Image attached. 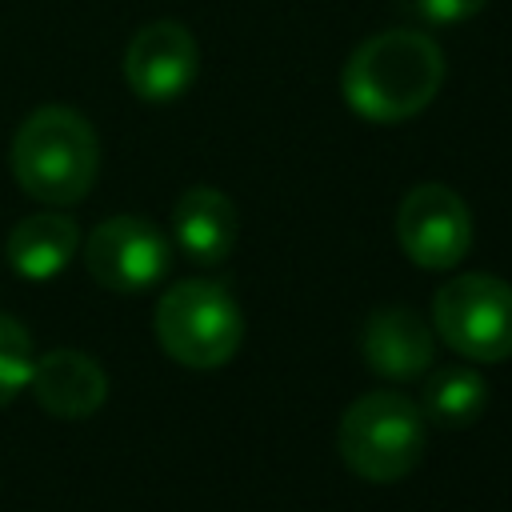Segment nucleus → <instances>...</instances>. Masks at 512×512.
<instances>
[{"label":"nucleus","mask_w":512,"mask_h":512,"mask_svg":"<svg viewBox=\"0 0 512 512\" xmlns=\"http://www.w3.org/2000/svg\"><path fill=\"white\" fill-rule=\"evenodd\" d=\"M444 84V52L432 36L392 28L368 36L340 72L344 104L372 124H400L424 112Z\"/></svg>","instance_id":"obj_1"},{"label":"nucleus","mask_w":512,"mask_h":512,"mask_svg":"<svg viewBox=\"0 0 512 512\" xmlns=\"http://www.w3.org/2000/svg\"><path fill=\"white\" fill-rule=\"evenodd\" d=\"M8 164L16 184L52 208L76 204L88 196L100 172V140L88 116L68 104H44L28 112L12 136Z\"/></svg>","instance_id":"obj_2"},{"label":"nucleus","mask_w":512,"mask_h":512,"mask_svg":"<svg viewBox=\"0 0 512 512\" xmlns=\"http://www.w3.org/2000/svg\"><path fill=\"white\" fill-rule=\"evenodd\" d=\"M340 460L368 484L404 480L424 452V412L400 392H368L340 416Z\"/></svg>","instance_id":"obj_3"},{"label":"nucleus","mask_w":512,"mask_h":512,"mask_svg":"<svg viewBox=\"0 0 512 512\" xmlns=\"http://www.w3.org/2000/svg\"><path fill=\"white\" fill-rule=\"evenodd\" d=\"M244 316L224 284L180 280L156 304V340L184 368H220L236 356Z\"/></svg>","instance_id":"obj_4"},{"label":"nucleus","mask_w":512,"mask_h":512,"mask_svg":"<svg viewBox=\"0 0 512 512\" xmlns=\"http://www.w3.org/2000/svg\"><path fill=\"white\" fill-rule=\"evenodd\" d=\"M432 320L440 340L468 360L496 364L512 356V284L500 276H452L432 300Z\"/></svg>","instance_id":"obj_5"},{"label":"nucleus","mask_w":512,"mask_h":512,"mask_svg":"<svg viewBox=\"0 0 512 512\" xmlns=\"http://www.w3.org/2000/svg\"><path fill=\"white\" fill-rule=\"evenodd\" d=\"M396 240L412 264L444 272L472 248V212L448 184H416L400 200Z\"/></svg>","instance_id":"obj_6"},{"label":"nucleus","mask_w":512,"mask_h":512,"mask_svg":"<svg viewBox=\"0 0 512 512\" xmlns=\"http://www.w3.org/2000/svg\"><path fill=\"white\" fill-rule=\"evenodd\" d=\"M84 268L108 292H144L168 272V240L144 216H108L84 240Z\"/></svg>","instance_id":"obj_7"},{"label":"nucleus","mask_w":512,"mask_h":512,"mask_svg":"<svg viewBox=\"0 0 512 512\" xmlns=\"http://www.w3.org/2000/svg\"><path fill=\"white\" fill-rule=\"evenodd\" d=\"M196 68H200L196 36L180 20H152L124 48V80L148 104L184 96L188 84L196 80Z\"/></svg>","instance_id":"obj_8"},{"label":"nucleus","mask_w":512,"mask_h":512,"mask_svg":"<svg viewBox=\"0 0 512 512\" xmlns=\"http://www.w3.org/2000/svg\"><path fill=\"white\" fill-rule=\"evenodd\" d=\"M28 388L36 404L60 420H88L108 400L104 368L80 348H52L44 356H32Z\"/></svg>","instance_id":"obj_9"},{"label":"nucleus","mask_w":512,"mask_h":512,"mask_svg":"<svg viewBox=\"0 0 512 512\" xmlns=\"http://www.w3.org/2000/svg\"><path fill=\"white\" fill-rule=\"evenodd\" d=\"M436 356V340L428 332V324L412 312V308H376L364 324V360L376 376L388 380H412L420 372H428Z\"/></svg>","instance_id":"obj_10"},{"label":"nucleus","mask_w":512,"mask_h":512,"mask_svg":"<svg viewBox=\"0 0 512 512\" xmlns=\"http://www.w3.org/2000/svg\"><path fill=\"white\" fill-rule=\"evenodd\" d=\"M172 232L176 244L200 260V264H220L232 244H236V208L220 188L196 184L188 188L176 208H172Z\"/></svg>","instance_id":"obj_11"},{"label":"nucleus","mask_w":512,"mask_h":512,"mask_svg":"<svg viewBox=\"0 0 512 512\" xmlns=\"http://www.w3.org/2000/svg\"><path fill=\"white\" fill-rule=\"evenodd\" d=\"M76 248H80V228L64 212H32L4 240V256H8L12 272H20L28 280L56 276L76 256Z\"/></svg>","instance_id":"obj_12"},{"label":"nucleus","mask_w":512,"mask_h":512,"mask_svg":"<svg viewBox=\"0 0 512 512\" xmlns=\"http://www.w3.org/2000/svg\"><path fill=\"white\" fill-rule=\"evenodd\" d=\"M488 404L484 376L472 368H440L420 392V412L444 428H468Z\"/></svg>","instance_id":"obj_13"},{"label":"nucleus","mask_w":512,"mask_h":512,"mask_svg":"<svg viewBox=\"0 0 512 512\" xmlns=\"http://www.w3.org/2000/svg\"><path fill=\"white\" fill-rule=\"evenodd\" d=\"M28 372H32V336L16 316L0 312V408L16 400L20 388H28Z\"/></svg>","instance_id":"obj_14"},{"label":"nucleus","mask_w":512,"mask_h":512,"mask_svg":"<svg viewBox=\"0 0 512 512\" xmlns=\"http://www.w3.org/2000/svg\"><path fill=\"white\" fill-rule=\"evenodd\" d=\"M420 12L432 20V24H460L468 16H476L488 0H416Z\"/></svg>","instance_id":"obj_15"}]
</instances>
